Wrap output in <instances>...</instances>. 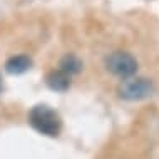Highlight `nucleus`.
<instances>
[{
	"instance_id": "nucleus-1",
	"label": "nucleus",
	"mask_w": 159,
	"mask_h": 159,
	"mask_svg": "<svg viewBox=\"0 0 159 159\" xmlns=\"http://www.w3.org/2000/svg\"><path fill=\"white\" fill-rule=\"evenodd\" d=\"M29 122L37 132L49 137H57L62 129L61 116L57 114V111L45 104L32 107V111L29 112Z\"/></svg>"
},
{
	"instance_id": "nucleus-2",
	"label": "nucleus",
	"mask_w": 159,
	"mask_h": 159,
	"mask_svg": "<svg viewBox=\"0 0 159 159\" xmlns=\"http://www.w3.org/2000/svg\"><path fill=\"white\" fill-rule=\"evenodd\" d=\"M154 91V85L151 80L148 79H131L127 77L126 80H122V84L119 85L117 92L119 97L124 101H143V99L149 97Z\"/></svg>"
},
{
	"instance_id": "nucleus-3",
	"label": "nucleus",
	"mask_w": 159,
	"mask_h": 159,
	"mask_svg": "<svg viewBox=\"0 0 159 159\" xmlns=\"http://www.w3.org/2000/svg\"><path fill=\"white\" fill-rule=\"evenodd\" d=\"M106 67L111 74L127 79L132 77L137 70V61L127 52H114L106 59Z\"/></svg>"
},
{
	"instance_id": "nucleus-4",
	"label": "nucleus",
	"mask_w": 159,
	"mask_h": 159,
	"mask_svg": "<svg viewBox=\"0 0 159 159\" xmlns=\"http://www.w3.org/2000/svg\"><path fill=\"white\" fill-rule=\"evenodd\" d=\"M45 82L55 92H66L70 85V77L62 70H52L45 77Z\"/></svg>"
},
{
	"instance_id": "nucleus-5",
	"label": "nucleus",
	"mask_w": 159,
	"mask_h": 159,
	"mask_svg": "<svg viewBox=\"0 0 159 159\" xmlns=\"http://www.w3.org/2000/svg\"><path fill=\"white\" fill-rule=\"evenodd\" d=\"M30 66H32L30 57H27V55H15V57H10L5 62V70L12 75H19V74L27 72L30 69Z\"/></svg>"
},
{
	"instance_id": "nucleus-6",
	"label": "nucleus",
	"mask_w": 159,
	"mask_h": 159,
	"mask_svg": "<svg viewBox=\"0 0 159 159\" xmlns=\"http://www.w3.org/2000/svg\"><path fill=\"white\" fill-rule=\"evenodd\" d=\"M80 69H82V62H80L74 54H67L66 57L61 61V70L66 72V74H69V75L80 72Z\"/></svg>"
},
{
	"instance_id": "nucleus-7",
	"label": "nucleus",
	"mask_w": 159,
	"mask_h": 159,
	"mask_svg": "<svg viewBox=\"0 0 159 159\" xmlns=\"http://www.w3.org/2000/svg\"><path fill=\"white\" fill-rule=\"evenodd\" d=\"M3 91V82H2V77H0V92Z\"/></svg>"
}]
</instances>
